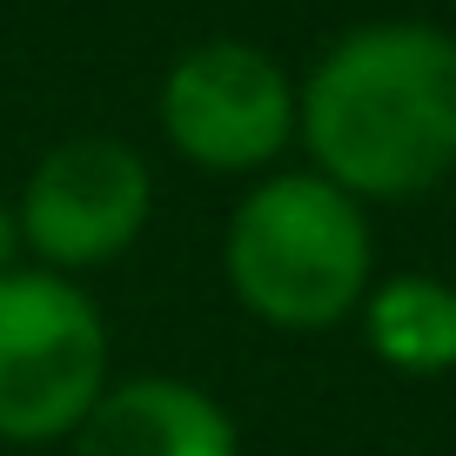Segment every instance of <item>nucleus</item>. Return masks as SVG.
Segmentation results:
<instances>
[{
    "label": "nucleus",
    "mask_w": 456,
    "mask_h": 456,
    "mask_svg": "<svg viewBox=\"0 0 456 456\" xmlns=\"http://www.w3.org/2000/svg\"><path fill=\"white\" fill-rule=\"evenodd\" d=\"M315 175L349 201H403L456 175V41L423 20L342 34L296 87Z\"/></svg>",
    "instance_id": "nucleus-1"
},
{
    "label": "nucleus",
    "mask_w": 456,
    "mask_h": 456,
    "mask_svg": "<svg viewBox=\"0 0 456 456\" xmlns=\"http://www.w3.org/2000/svg\"><path fill=\"white\" fill-rule=\"evenodd\" d=\"M222 262L269 329H336L370 296V215L322 175H269L228 215Z\"/></svg>",
    "instance_id": "nucleus-2"
},
{
    "label": "nucleus",
    "mask_w": 456,
    "mask_h": 456,
    "mask_svg": "<svg viewBox=\"0 0 456 456\" xmlns=\"http://www.w3.org/2000/svg\"><path fill=\"white\" fill-rule=\"evenodd\" d=\"M108 396V322L54 269L0 282V443H61Z\"/></svg>",
    "instance_id": "nucleus-3"
},
{
    "label": "nucleus",
    "mask_w": 456,
    "mask_h": 456,
    "mask_svg": "<svg viewBox=\"0 0 456 456\" xmlns=\"http://www.w3.org/2000/svg\"><path fill=\"white\" fill-rule=\"evenodd\" d=\"M161 134L208 175L269 168L296 134V81L248 41H201L161 81Z\"/></svg>",
    "instance_id": "nucleus-4"
},
{
    "label": "nucleus",
    "mask_w": 456,
    "mask_h": 456,
    "mask_svg": "<svg viewBox=\"0 0 456 456\" xmlns=\"http://www.w3.org/2000/svg\"><path fill=\"white\" fill-rule=\"evenodd\" d=\"M148 208H155V182L148 161L128 142L108 134H81L61 142L20 188V248L47 262L54 275L101 269L142 235Z\"/></svg>",
    "instance_id": "nucleus-5"
},
{
    "label": "nucleus",
    "mask_w": 456,
    "mask_h": 456,
    "mask_svg": "<svg viewBox=\"0 0 456 456\" xmlns=\"http://www.w3.org/2000/svg\"><path fill=\"white\" fill-rule=\"evenodd\" d=\"M74 456H235L228 410L195 383L134 376L108 383V396L74 429Z\"/></svg>",
    "instance_id": "nucleus-6"
},
{
    "label": "nucleus",
    "mask_w": 456,
    "mask_h": 456,
    "mask_svg": "<svg viewBox=\"0 0 456 456\" xmlns=\"http://www.w3.org/2000/svg\"><path fill=\"white\" fill-rule=\"evenodd\" d=\"M362 336L403 376L456 370V289L436 275H389L362 296Z\"/></svg>",
    "instance_id": "nucleus-7"
},
{
    "label": "nucleus",
    "mask_w": 456,
    "mask_h": 456,
    "mask_svg": "<svg viewBox=\"0 0 456 456\" xmlns=\"http://www.w3.org/2000/svg\"><path fill=\"white\" fill-rule=\"evenodd\" d=\"M14 262H20V215L0 201V282L14 275Z\"/></svg>",
    "instance_id": "nucleus-8"
}]
</instances>
